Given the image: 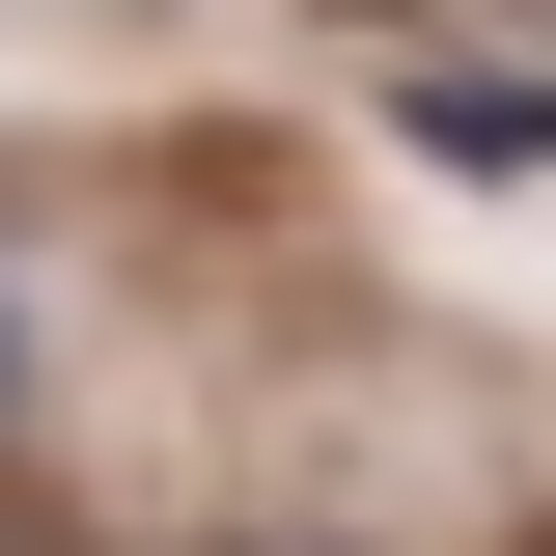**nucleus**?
Here are the masks:
<instances>
[{
	"instance_id": "nucleus-1",
	"label": "nucleus",
	"mask_w": 556,
	"mask_h": 556,
	"mask_svg": "<svg viewBox=\"0 0 556 556\" xmlns=\"http://www.w3.org/2000/svg\"><path fill=\"white\" fill-rule=\"evenodd\" d=\"M417 139L445 167H556V84H417Z\"/></svg>"
},
{
	"instance_id": "nucleus-2",
	"label": "nucleus",
	"mask_w": 556,
	"mask_h": 556,
	"mask_svg": "<svg viewBox=\"0 0 556 556\" xmlns=\"http://www.w3.org/2000/svg\"><path fill=\"white\" fill-rule=\"evenodd\" d=\"M0 362H28V306H0Z\"/></svg>"
}]
</instances>
